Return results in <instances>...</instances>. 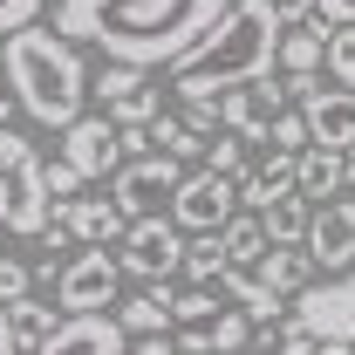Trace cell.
<instances>
[{
	"label": "cell",
	"instance_id": "cell-1",
	"mask_svg": "<svg viewBox=\"0 0 355 355\" xmlns=\"http://www.w3.org/2000/svg\"><path fill=\"white\" fill-rule=\"evenodd\" d=\"M219 14L225 0H55V35L96 42L130 69H171Z\"/></svg>",
	"mask_w": 355,
	"mask_h": 355
},
{
	"label": "cell",
	"instance_id": "cell-2",
	"mask_svg": "<svg viewBox=\"0 0 355 355\" xmlns=\"http://www.w3.org/2000/svg\"><path fill=\"white\" fill-rule=\"evenodd\" d=\"M273 55H280V7L273 0H225V14L171 62V76H178L171 89H178V103L219 96L246 76H266Z\"/></svg>",
	"mask_w": 355,
	"mask_h": 355
},
{
	"label": "cell",
	"instance_id": "cell-3",
	"mask_svg": "<svg viewBox=\"0 0 355 355\" xmlns=\"http://www.w3.org/2000/svg\"><path fill=\"white\" fill-rule=\"evenodd\" d=\"M0 69H7L14 103H21L35 123L69 130V123L83 116V103H89V69H83V55H76L69 35H42V28L28 21V28L0 35Z\"/></svg>",
	"mask_w": 355,
	"mask_h": 355
},
{
	"label": "cell",
	"instance_id": "cell-4",
	"mask_svg": "<svg viewBox=\"0 0 355 355\" xmlns=\"http://www.w3.org/2000/svg\"><path fill=\"white\" fill-rule=\"evenodd\" d=\"M48 205H55V198H48V184H42L35 144L0 123V225H7V232H42Z\"/></svg>",
	"mask_w": 355,
	"mask_h": 355
},
{
	"label": "cell",
	"instance_id": "cell-5",
	"mask_svg": "<svg viewBox=\"0 0 355 355\" xmlns=\"http://www.w3.org/2000/svg\"><path fill=\"white\" fill-rule=\"evenodd\" d=\"M123 205L116 198H55L48 205V225H42V239H48V253H62V246H110V239H123Z\"/></svg>",
	"mask_w": 355,
	"mask_h": 355
},
{
	"label": "cell",
	"instance_id": "cell-6",
	"mask_svg": "<svg viewBox=\"0 0 355 355\" xmlns=\"http://www.w3.org/2000/svg\"><path fill=\"white\" fill-rule=\"evenodd\" d=\"M116 294H123V260L103 253V246L76 253L55 273V308H69V314H103V308H116Z\"/></svg>",
	"mask_w": 355,
	"mask_h": 355
},
{
	"label": "cell",
	"instance_id": "cell-7",
	"mask_svg": "<svg viewBox=\"0 0 355 355\" xmlns=\"http://www.w3.org/2000/svg\"><path fill=\"white\" fill-rule=\"evenodd\" d=\"M178 178H184V164L164 157V150H150V157H123V164L110 171V198L123 205V219H144V212H164V205H171Z\"/></svg>",
	"mask_w": 355,
	"mask_h": 355
},
{
	"label": "cell",
	"instance_id": "cell-8",
	"mask_svg": "<svg viewBox=\"0 0 355 355\" xmlns=\"http://www.w3.org/2000/svg\"><path fill=\"white\" fill-rule=\"evenodd\" d=\"M123 273H137V280H171L178 260H184V225L164 219V212H144V219L123 225Z\"/></svg>",
	"mask_w": 355,
	"mask_h": 355
},
{
	"label": "cell",
	"instance_id": "cell-9",
	"mask_svg": "<svg viewBox=\"0 0 355 355\" xmlns=\"http://www.w3.org/2000/svg\"><path fill=\"white\" fill-rule=\"evenodd\" d=\"M232 212H239V178L212 171V164L178 178V191H171V219L184 225V232H219Z\"/></svg>",
	"mask_w": 355,
	"mask_h": 355
},
{
	"label": "cell",
	"instance_id": "cell-10",
	"mask_svg": "<svg viewBox=\"0 0 355 355\" xmlns=\"http://www.w3.org/2000/svg\"><path fill=\"white\" fill-rule=\"evenodd\" d=\"M294 321L308 328L314 342H355V273H328V280H308L294 294Z\"/></svg>",
	"mask_w": 355,
	"mask_h": 355
},
{
	"label": "cell",
	"instance_id": "cell-11",
	"mask_svg": "<svg viewBox=\"0 0 355 355\" xmlns=\"http://www.w3.org/2000/svg\"><path fill=\"white\" fill-rule=\"evenodd\" d=\"M89 96L103 103V116L123 130V123H150L157 110H164V96L150 89V69H130V62H103L96 76H89Z\"/></svg>",
	"mask_w": 355,
	"mask_h": 355
},
{
	"label": "cell",
	"instance_id": "cell-12",
	"mask_svg": "<svg viewBox=\"0 0 355 355\" xmlns=\"http://www.w3.org/2000/svg\"><path fill=\"white\" fill-rule=\"evenodd\" d=\"M294 96L287 83H273V69L266 76H246V83L219 89V130L246 137V144H266V123H273V110H287Z\"/></svg>",
	"mask_w": 355,
	"mask_h": 355
},
{
	"label": "cell",
	"instance_id": "cell-13",
	"mask_svg": "<svg viewBox=\"0 0 355 355\" xmlns=\"http://www.w3.org/2000/svg\"><path fill=\"white\" fill-rule=\"evenodd\" d=\"M308 260L328 273H349L355 266V198H321L308 212Z\"/></svg>",
	"mask_w": 355,
	"mask_h": 355
},
{
	"label": "cell",
	"instance_id": "cell-14",
	"mask_svg": "<svg viewBox=\"0 0 355 355\" xmlns=\"http://www.w3.org/2000/svg\"><path fill=\"white\" fill-rule=\"evenodd\" d=\"M28 355H130V335L116 314H69L55 321V335L35 342Z\"/></svg>",
	"mask_w": 355,
	"mask_h": 355
},
{
	"label": "cell",
	"instance_id": "cell-15",
	"mask_svg": "<svg viewBox=\"0 0 355 355\" xmlns=\"http://www.w3.org/2000/svg\"><path fill=\"white\" fill-rule=\"evenodd\" d=\"M62 157H69L83 178H110L116 164H123V137H116L110 116H76V123L62 130Z\"/></svg>",
	"mask_w": 355,
	"mask_h": 355
},
{
	"label": "cell",
	"instance_id": "cell-16",
	"mask_svg": "<svg viewBox=\"0 0 355 355\" xmlns=\"http://www.w3.org/2000/svg\"><path fill=\"white\" fill-rule=\"evenodd\" d=\"M301 116H308V144H342L349 150L355 144V89H321L314 83L308 96H301Z\"/></svg>",
	"mask_w": 355,
	"mask_h": 355
},
{
	"label": "cell",
	"instance_id": "cell-17",
	"mask_svg": "<svg viewBox=\"0 0 355 355\" xmlns=\"http://www.w3.org/2000/svg\"><path fill=\"white\" fill-rule=\"evenodd\" d=\"M294 171H301V150H266L260 171H239V205L266 212L280 191H294Z\"/></svg>",
	"mask_w": 355,
	"mask_h": 355
},
{
	"label": "cell",
	"instance_id": "cell-18",
	"mask_svg": "<svg viewBox=\"0 0 355 355\" xmlns=\"http://www.w3.org/2000/svg\"><path fill=\"white\" fill-rule=\"evenodd\" d=\"M342 184H349L342 144H308V150H301V171H294V191H301V198H335Z\"/></svg>",
	"mask_w": 355,
	"mask_h": 355
},
{
	"label": "cell",
	"instance_id": "cell-19",
	"mask_svg": "<svg viewBox=\"0 0 355 355\" xmlns=\"http://www.w3.org/2000/svg\"><path fill=\"white\" fill-rule=\"evenodd\" d=\"M253 273H260L280 301H294V294L314 280V260H308V246H266L260 260H253Z\"/></svg>",
	"mask_w": 355,
	"mask_h": 355
},
{
	"label": "cell",
	"instance_id": "cell-20",
	"mask_svg": "<svg viewBox=\"0 0 355 355\" xmlns=\"http://www.w3.org/2000/svg\"><path fill=\"white\" fill-rule=\"evenodd\" d=\"M171 287L164 280H150V294H130V301H116V321H123V335H164L171 328Z\"/></svg>",
	"mask_w": 355,
	"mask_h": 355
},
{
	"label": "cell",
	"instance_id": "cell-21",
	"mask_svg": "<svg viewBox=\"0 0 355 355\" xmlns=\"http://www.w3.org/2000/svg\"><path fill=\"white\" fill-rule=\"evenodd\" d=\"M308 212H314V198H301V191H280V198L260 212L266 246H301V239H308Z\"/></svg>",
	"mask_w": 355,
	"mask_h": 355
},
{
	"label": "cell",
	"instance_id": "cell-22",
	"mask_svg": "<svg viewBox=\"0 0 355 355\" xmlns=\"http://www.w3.org/2000/svg\"><path fill=\"white\" fill-rule=\"evenodd\" d=\"M273 69H280V76H314V69H321V28H280Z\"/></svg>",
	"mask_w": 355,
	"mask_h": 355
},
{
	"label": "cell",
	"instance_id": "cell-23",
	"mask_svg": "<svg viewBox=\"0 0 355 355\" xmlns=\"http://www.w3.org/2000/svg\"><path fill=\"white\" fill-rule=\"evenodd\" d=\"M144 130H150V144H157L164 157H178V164H191V157H205V137L191 130L184 116H164V110H157V116H150Z\"/></svg>",
	"mask_w": 355,
	"mask_h": 355
},
{
	"label": "cell",
	"instance_id": "cell-24",
	"mask_svg": "<svg viewBox=\"0 0 355 355\" xmlns=\"http://www.w3.org/2000/svg\"><path fill=\"white\" fill-rule=\"evenodd\" d=\"M219 294H232L246 314H280V294L266 287L253 266H225V273H219Z\"/></svg>",
	"mask_w": 355,
	"mask_h": 355
},
{
	"label": "cell",
	"instance_id": "cell-25",
	"mask_svg": "<svg viewBox=\"0 0 355 355\" xmlns=\"http://www.w3.org/2000/svg\"><path fill=\"white\" fill-rule=\"evenodd\" d=\"M219 246H225V266H253L266 253V225H260V212H253V219H239V212H232V219L219 225Z\"/></svg>",
	"mask_w": 355,
	"mask_h": 355
},
{
	"label": "cell",
	"instance_id": "cell-26",
	"mask_svg": "<svg viewBox=\"0 0 355 355\" xmlns=\"http://www.w3.org/2000/svg\"><path fill=\"white\" fill-rule=\"evenodd\" d=\"M7 321H14V342L21 349H35L55 335V301H35V294H21V301H7Z\"/></svg>",
	"mask_w": 355,
	"mask_h": 355
},
{
	"label": "cell",
	"instance_id": "cell-27",
	"mask_svg": "<svg viewBox=\"0 0 355 355\" xmlns=\"http://www.w3.org/2000/svg\"><path fill=\"white\" fill-rule=\"evenodd\" d=\"M321 62H328V76L342 89H355V21H335L321 35Z\"/></svg>",
	"mask_w": 355,
	"mask_h": 355
},
{
	"label": "cell",
	"instance_id": "cell-28",
	"mask_svg": "<svg viewBox=\"0 0 355 355\" xmlns=\"http://www.w3.org/2000/svg\"><path fill=\"white\" fill-rule=\"evenodd\" d=\"M178 273H191V280H219V273H225V246H219V232H191V246H184Z\"/></svg>",
	"mask_w": 355,
	"mask_h": 355
},
{
	"label": "cell",
	"instance_id": "cell-29",
	"mask_svg": "<svg viewBox=\"0 0 355 355\" xmlns=\"http://www.w3.org/2000/svg\"><path fill=\"white\" fill-rule=\"evenodd\" d=\"M205 164H212V171H225V178H239V171H246V137L212 130V137H205Z\"/></svg>",
	"mask_w": 355,
	"mask_h": 355
},
{
	"label": "cell",
	"instance_id": "cell-30",
	"mask_svg": "<svg viewBox=\"0 0 355 355\" xmlns=\"http://www.w3.org/2000/svg\"><path fill=\"white\" fill-rule=\"evenodd\" d=\"M266 144H273V150H308V116H301V110H273Z\"/></svg>",
	"mask_w": 355,
	"mask_h": 355
},
{
	"label": "cell",
	"instance_id": "cell-31",
	"mask_svg": "<svg viewBox=\"0 0 355 355\" xmlns=\"http://www.w3.org/2000/svg\"><path fill=\"white\" fill-rule=\"evenodd\" d=\"M42 184H48V198H76V191H83L89 178L76 171L69 157H55V164H42Z\"/></svg>",
	"mask_w": 355,
	"mask_h": 355
},
{
	"label": "cell",
	"instance_id": "cell-32",
	"mask_svg": "<svg viewBox=\"0 0 355 355\" xmlns=\"http://www.w3.org/2000/svg\"><path fill=\"white\" fill-rule=\"evenodd\" d=\"M28 287H35V266L14 260V253H0V301H21Z\"/></svg>",
	"mask_w": 355,
	"mask_h": 355
},
{
	"label": "cell",
	"instance_id": "cell-33",
	"mask_svg": "<svg viewBox=\"0 0 355 355\" xmlns=\"http://www.w3.org/2000/svg\"><path fill=\"white\" fill-rule=\"evenodd\" d=\"M48 0H0V35H14V28H28L35 14H42Z\"/></svg>",
	"mask_w": 355,
	"mask_h": 355
},
{
	"label": "cell",
	"instance_id": "cell-34",
	"mask_svg": "<svg viewBox=\"0 0 355 355\" xmlns=\"http://www.w3.org/2000/svg\"><path fill=\"white\" fill-rule=\"evenodd\" d=\"M130 355H184L178 335H130Z\"/></svg>",
	"mask_w": 355,
	"mask_h": 355
},
{
	"label": "cell",
	"instance_id": "cell-35",
	"mask_svg": "<svg viewBox=\"0 0 355 355\" xmlns=\"http://www.w3.org/2000/svg\"><path fill=\"white\" fill-rule=\"evenodd\" d=\"M0 355H21V342H14V321H7V301H0Z\"/></svg>",
	"mask_w": 355,
	"mask_h": 355
},
{
	"label": "cell",
	"instance_id": "cell-36",
	"mask_svg": "<svg viewBox=\"0 0 355 355\" xmlns=\"http://www.w3.org/2000/svg\"><path fill=\"white\" fill-rule=\"evenodd\" d=\"M321 14L328 21H355V0H321Z\"/></svg>",
	"mask_w": 355,
	"mask_h": 355
},
{
	"label": "cell",
	"instance_id": "cell-37",
	"mask_svg": "<svg viewBox=\"0 0 355 355\" xmlns=\"http://www.w3.org/2000/svg\"><path fill=\"white\" fill-rule=\"evenodd\" d=\"M7 110H14V89H0V123H7Z\"/></svg>",
	"mask_w": 355,
	"mask_h": 355
},
{
	"label": "cell",
	"instance_id": "cell-38",
	"mask_svg": "<svg viewBox=\"0 0 355 355\" xmlns=\"http://www.w3.org/2000/svg\"><path fill=\"white\" fill-rule=\"evenodd\" d=\"M342 157H349V184H355V144H349V150H342Z\"/></svg>",
	"mask_w": 355,
	"mask_h": 355
},
{
	"label": "cell",
	"instance_id": "cell-39",
	"mask_svg": "<svg viewBox=\"0 0 355 355\" xmlns=\"http://www.w3.org/2000/svg\"><path fill=\"white\" fill-rule=\"evenodd\" d=\"M198 355H239V349H198Z\"/></svg>",
	"mask_w": 355,
	"mask_h": 355
}]
</instances>
